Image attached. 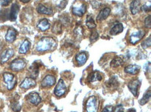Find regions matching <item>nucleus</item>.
<instances>
[{
  "mask_svg": "<svg viewBox=\"0 0 151 112\" xmlns=\"http://www.w3.org/2000/svg\"><path fill=\"white\" fill-rule=\"evenodd\" d=\"M55 40L50 37H44L38 42L36 46V50L38 52L50 51L56 46Z\"/></svg>",
  "mask_w": 151,
  "mask_h": 112,
  "instance_id": "f257e3e1",
  "label": "nucleus"
},
{
  "mask_svg": "<svg viewBox=\"0 0 151 112\" xmlns=\"http://www.w3.org/2000/svg\"><path fill=\"white\" fill-rule=\"evenodd\" d=\"M99 109V100L96 96H93L88 98L86 104V112H98Z\"/></svg>",
  "mask_w": 151,
  "mask_h": 112,
  "instance_id": "f03ea898",
  "label": "nucleus"
},
{
  "mask_svg": "<svg viewBox=\"0 0 151 112\" xmlns=\"http://www.w3.org/2000/svg\"><path fill=\"white\" fill-rule=\"evenodd\" d=\"M3 78L4 81L6 88L9 91H11L16 85L17 79L13 73L5 72L3 73Z\"/></svg>",
  "mask_w": 151,
  "mask_h": 112,
  "instance_id": "7ed1b4c3",
  "label": "nucleus"
},
{
  "mask_svg": "<svg viewBox=\"0 0 151 112\" xmlns=\"http://www.w3.org/2000/svg\"><path fill=\"white\" fill-rule=\"evenodd\" d=\"M26 67V62L23 59H16L10 65V69L13 71H20Z\"/></svg>",
  "mask_w": 151,
  "mask_h": 112,
  "instance_id": "20e7f679",
  "label": "nucleus"
},
{
  "mask_svg": "<svg viewBox=\"0 0 151 112\" xmlns=\"http://www.w3.org/2000/svg\"><path fill=\"white\" fill-rule=\"evenodd\" d=\"M66 86H65V84L62 79H60L59 82L56 86L55 89V95L57 97H61L63 96L66 92Z\"/></svg>",
  "mask_w": 151,
  "mask_h": 112,
  "instance_id": "39448f33",
  "label": "nucleus"
},
{
  "mask_svg": "<svg viewBox=\"0 0 151 112\" xmlns=\"http://www.w3.org/2000/svg\"><path fill=\"white\" fill-rule=\"evenodd\" d=\"M145 35V31L144 30H139L137 33L132 34L129 36V41L130 42V44L132 45H135V44L138 43L141 39H143Z\"/></svg>",
  "mask_w": 151,
  "mask_h": 112,
  "instance_id": "423d86ee",
  "label": "nucleus"
},
{
  "mask_svg": "<svg viewBox=\"0 0 151 112\" xmlns=\"http://www.w3.org/2000/svg\"><path fill=\"white\" fill-rule=\"evenodd\" d=\"M86 11V5L85 4H81L80 5L74 6L72 9L73 14L77 17H82Z\"/></svg>",
  "mask_w": 151,
  "mask_h": 112,
  "instance_id": "0eeeda50",
  "label": "nucleus"
},
{
  "mask_svg": "<svg viewBox=\"0 0 151 112\" xmlns=\"http://www.w3.org/2000/svg\"><path fill=\"white\" fill-rule=\"evenodd\" d=\"M141 85V82L139 80H133L130 81L128 84V88L134 97L138 96V89Z\"/></svg>",
  "mask_w": 151,
  "mask_h": 112,
  "instance_id": "6e6552de",
  "label": "nucleus"
},
{
  "mask_svg": "<svg viewBox=\"0 0 151 112\" xmlns=\"http://www.w3.org/2000/svg\"><path fill=\"white\" fill-rule=\"evenodd\" d=\"M56 83L55 77L52 75H47L42 79L41 82V86L42 87H51Z\"/></svg>",
  "mask_w": 151,
  "mask_h": 112,
  "instance_id": "1a4fd4ad",
  "label": "nucleus"
},
{
  "mask_svg": "<svg viewBox=\"0 0 151 112\" xmlns=\"http://www.w3.org/2000/svg\"><path fill=\"white\" fill-rule=\"evenodd\" d=\"M27 100L29 103L32 104L35 106H37L41 102V98L38 95V94L36 92L31 93L27 96Z\"/></svg>",
  "mask_w": 151,
  "mask_h": 112,
  "instance_id": "9d476101",
  "label": "nucleus"
},
{
  "mask_svg": "<svg viewBox=\"0 0 151 112\" xmlns=\"http://www.w3.org/2000/svg\"><path fill=\"white\" fill-rule=\"evenodd\" d=\"M36 82L34 79L32 78H26L20 84V87L21 89H28L29 88L34 87V86H36Z\"/></svg>",
  "mask_w": 151,
  "mask_h": 112,
  "instance_id": "9b49d317",
  "label": "nucleus"
},
{
  "mask_svg": "<svg viewBox=\"0 0 151 112\" xmlns=\"http://www.w3.org/2000/svg\"><path fill=\"white\" fill-rule=\"evenodd\" d=\"M14 55V51L13 49H7L1 53V57H0V61L1 64H4L8 62L11 57H12Z\"/></svg>",
  "mask_w": 151,
  "mask_h": 112,
  "instance_id": "f8f14e48",
  "label": "nucleus"
},
{
  "mask_svg": "<svg viewBox=\"0 0 151 112\" xmlns=\"http://www.w3.org/2000/svg\"><path fill=\"white\" fill-rule=\"evenodd\" d=\"M19 11H20V6H19V5L16 3L13 4L11 9L10 13H9V20L11 21H15L16 20Z\"/></svg>",
  "mask_w": 151,
  "mask_h": 112,
  "instance_id": "ddd939ff",
  "label": "nucleus"
},
{
  "mask_svg": "<svg viewBox=\"0 0 151 112\" xmlns=\"http://www.w3.org/2000/svg\"><path fill=\"white\" fill-rule=\"evenodd\" d=\"M17 37V31L14 28H9L6 34L5 39L6 41L9 43H12L16 39Z\"/></svg>",
  "mask_w": 151,
  "mask_h": 112,
  "instance_id": "4468645a",
  "label": "nucleus"
},
{
  "mask_svg": "<svg viewBox=\"0 0 151 112\" xmlns=\"http://www.w3.org/2000/svg\"><path fill=\"white\" fill-rule=\"evenodd\" d=\"M110 13H111V9H110V8H104V9H102V10L100 11L99 14L97 16V20L99 21V22L105 20L106 19L109 17Z\"/></svg>",
  "mask_w": 151,
  "mask_h": 112,
  "instance_id": "2eb2a0df",
  "label": "nucleus"
},
{
  "mask_svg": "<svg viewBox=\"0 0 151 112\" xmlns=\"http://www.w3.org/2000/svg\"><path fill=\"white\" fill-rule=\"evenodd\" d=\"M37 12L40 14L42 15H51L53 13V11L50 7H47L45 6L42 5L40 4H38L37 6Z\"/></svg>",
  "mask_w": 151,
  "mask_h": 112,
  "instance_id": "dca6fc26",
  "label": "nucleus"
},
{
  "mask_svg": "<svg viewBox=\"0 0 151 112\" xmlns=\"http://www.w3.org/2000/svg\"><path fill=\"white\" fill-rule=\"evenodd\" d=\"M141 10V0H133L130 4V11L132 15H136Z\"/></svg>",
  "mask_w": 151,
  "mask_h": 112,
  "instance_id": "f3484780",
  "label": "nucleus"
},
{
  "mask_svg": "<svg viewBox=\"0 0 151 112\" xmlns=\"http://www.w3.org/2000/svg\"><path fill=\"white\" fill-rule=\"evenodd\" d=\"M88 82L91 83L96 82V81H101L102 80V75L100 74L99 71H93V72H91L89 74V76H88Z\"/></svg>",
  "mask_w": 151,
  "mask_h": 112,
  "instance_id": "a211bd4d",
  "label": "nucleus"
},
{
  "mask_svg": "<svg viewBox=\"0 0 151 112\" xmlns=\"http://www.w3.org/2000/svg\"><path fill=\"white\" fill-rule=\"evenodd\" d=\"M139 70H140V67L138 66V65H132L125 67V69H124V71H125V73H127V74L133 75L134 76V75H136L139 73Z\"/></svg>",
  "mask_w": 151,
  "mask_h": 112,
  "instance_id": "6ab92c4d",
  "label": "nucleus"
},
{
  "mask_svg": "<svg viewBox=\"0 0 151 112\" xmlns=\"http://www.w3.org/2000/svg\"><path fill=\"white\" fill-rule=\"evenodd\" d=\"M88 59L86 53L85 52L79 53L76 55V62L78 64V66H83Z\"/></svg>",
  "mask_w": 151,
  "mask_h": 112,
  "instance_id": "aec40b11",
  "label": "nucleus"
},
{
  "mask_svg": "<svg viewBox=\"0 0 151 112\" xmlns=\"http://www.w3.org/2000/svg\"><path fill=\"white\" fill-rule=\"evenodd\" d=\"M38 28L41 31H45V30H48L50 27V24L47 19H42L40 20L37 25Z\"/></svg>",
  "mask_w": 151,
  "mask_h": 112,
  "instance_id": "412c9836",
  "label": "nucleus"
},
{
  "mask_svg": "<svg viewBox=\"0 0 151 112\" xmlns=\"http://www.w3.org/2000/svg\"><path fill=\"white\" fill-rule=\"evenodd\" d=\"M30 46L31 43L29 41H28L27 40H25L19 48V53L20 54H26L29 50Z\"/></svg>",
  "mask_w": 151,
  "mask_h": 112,
  "instance_id": "4be33fe9",
  "label": "nucleus"
},
{
  "mask_svg": "<svg viewBox=\"0 0 151 112\" xmlns=\"http://www.w3.org/2000/svg\"><path fill=\"white\" fill-rule=\"evenodd\" d=\"M106 85L108 89H116L119 86V82H118L117 79L115 77H112L106 82Z\"/></svg>",
  "mask_w": 151,
  "mask_h": 112,
  "instance_id": "5701e85b",
  "label": "nucleus"
},
{
  "mask_svg": "<svg viewBox=\"0 0 151 112\" xmlns=\"http://www.w3.org/2000/svg\"><path fill=\"white\" fill-rule=\"evenodd\" d=\"M123 31V26L122 24H117L112 27L111 29L110 30L109 33L111 35H116L121 33Z\"/></svg>",
  "mask_w": 151,
  "mask_h": 112,
  "instance_id": "b1692460",
  "label": "nucleus"
},
{
  "mask_svg": "<svg viewBox=\"0 0 151 112\" xmlns=\"http://www.w3.org/2000/svg\"><path fill=\"white\" fill-rule=\"evenodd\" d=\"M123 64L124 62L123 60V59L119 57H116L112 60L111 63H110V67H111V68H116V67L123 66Z\"/></svg>",
  "mask_w": 151,
  "mask_h": 112,
  "instance_id": "393cba45",
  "label": "nucleus"
},
{
  "mask_svg": "<svg viewBox=\"0 0 151 112\" xmlns=\"http://www.w3.org/2000/svg\"><path fill=\"white\" fill-rule=\"evenodd\" d=\"M86 25L88 28H90V29H93V28H95L96 27V23H95L91 15H88V16H87L86 20Z\"/></svg>",
  "mask_w": 151,
  "mask_h": 112,
  "instance_id": "a878e982",
  "label": "nucleus"
},
{
  "mask_svg": "<svg viewBox=\"0 0 151 112\" xmlns=\"http://www.w3.org/2000/svg\"><path fill=\"white\" fill-rule=\"evenodd\" d=\"M83 33H84V30L82 26H77L74 30V34L75 37L77 38L78 40H81V39L83 37Z\"/></svg>",
  "mask_w": 151,
  "mask_h": 112,
  "instance_id": "bb28decb",
  "label": "nucleus"
},
{
  "mask_svg": "<svg viewBox=\"0 0 151 112\" xmlns=\"http://www.w3.org/2000/svg\"><path fill=\"white\" fill-rule=\"evenodd\" d=\"M150 97H151V91L150 89H149V90L144 94V96H143V98H141L140 101H139V104L141 105H146L147 102L150 100Z\"/></svg>",
  "mask_w": 151,
  "mask_h": 112,
  "instance_id": "cd10ccee",
  "label": "nucleus"
},
{
  "mask_svg": "<svg viewBox=\"0 0 151 112\" xmlns=\"http://www.w3.org/2000/svg\"><path fill=\"white\" fill-rule=\"evenodd\" d=\"M52 32L55 34H60L62 32V25L60 22H57L54 24L52 27Z\"/></svg>",
  "mask_w": 151,
  "mask_h": 112,
  "instance_id": "c85d7f7f",
  "label": "nucleus"
},
{
  "mask_svg": "<svg viewBox=\"0 0 151 112\" xmlns=\"http://www.w3.org/2000/svg\"><path fill=\"white\" fill-rule=\"evenodd\" d=\"M98 37H99V34H98V33L97 32L96 30H93L91 33V35L89 38L90 42H91V43H93V42H96L98 39Z\"/></svg>",
  "mask_w": 151,
  "mask_h": 112,
  "instance_id": "c756f323",
  "label": "nucleus"
},
{
  "mask_svg": "<svg viewBox=\"0 0 151 112\" xmlns=\"http://www.w3.org/2000/svg\"><path fill=\"white\" fill-rule=\"evenodd\" d=\"M31 76L32 78L34 79L38 76V67L34 66V67H31Z\"/></svg>",
  "mask_w": 151,
  "mask_h": 112,
  "instance_id": "7c9ffc66",
  "label": "nucleus"
},
{
  "mask_svg": "<svg viewBox=\"0 0 151 112\" xmlns=\"http://www.w3.org/2000/svg\"><path fill=\"white\" fill-rule=\"evenodd\" d=\"M11 108L13 111L19 112L21 109V106L18 102H13L11 104Z\"/></svg>",
  "mask_w": 151,
  "mask_h": 112,
  "instance_id": "2f4dec72",
  "label": "nucleus"
},
{
  "mask_svg": "<svg viewBox=\"0 0 151 112\" xmlns=\"http://www.w3.org/2000/svg\"><path fill=\"white\" fill-rule=\"evenodd\" d=\"M150 42L151 41H150V36L148 38H148H147L146 40H144V41L142 42V44H141V46H142V47L144 48V49H147V48L150 47V44H151Z\"/></svg>",
  "mask_w": 151,
  "mask_h": 112,
  "instance_id": "473e14b6",
  "label": "nucleus"
},
{
  "mask_svg": "<svg viewBox=\"0 0 151 112\" xmlns=\"http://www.w3.org/2000/svg\"><path fill=\"white\" fill-rule=\"evenodd\" d=\"M91 4L92 5V6L94 9H99L100 6H101V3H100V1H97V0H92V1H91Z\"/></svg>",
  "mask_w": 151,
  "mask_h": 112,
  "instance_id": "72a5a7b5",
  "label": "nucleus"
},
{
  "mask_svg": "<svg viewBox=\"0 0 151 112\" xmlns=\"http://www.w3.org/2000/svg\"><path fill=\"white\" fill-rule=\"evenodd\" d=\"M144 24H145V26H146V28H150V27H151V17H150V15H149V16L146 17V20H145Z\"/></svg>",
  "mask_w": 151,
  "mask_h": 112,
  "instance_id": "f704fd0d",
  "label": "nucleus"
},
{
  "mask_svg": "<svg viewBox=\"0 0 151 112\" xmlns=\"http://www.w3.org/2000/svg\"><path fill=\"white\" fill-rule=\"evenodd\" d=\"M114 107L113 106H106L102 109V112H114Z\"/></svg>",
  "mask_w": 151,
  "mask_h": 112,
  "instance_id": "c9c22d12",
  "label": "nucleus"
},
{
  "mask_svg": "<svg viewBox=\"0 0 151 112\" xmlns=\"http://www.w3.org/2000/svg\"><path fill=\"white\" fill-rule=\"evenodd\" d=\"M12 0H0V4L2 6H7L11 3Z\"/></svg>",
  "mask_w": 151,
  "mask_h": 112,
  "instance_id": "e433bc0d",
  "label": "nucleus"
},
{
  "mask_svg": "<svg viewBox=\"0 0 151 112\" xmlns=\"http://www.w3.org/2000/svg\"><path fill=\"white\" fill-rule=\"evenodd\" d=\"M141 9L142 11H144L145 13H148L150 11V4H149L148 6L145 4V5L143 6L142 7H141Z\"/></svg>",
  "mask_w": 151,
  "mask_h": 112,
  "instance_id": "4c0bfd02",
  "label": "nucleus"
},
{
  "mask_svg": "<svg viewBox=\"0 0 151 112\" xmlns=\"http://www.w3.org/2000/svg\"><path fill=\"white\" fill-rule=\"evenodd\" d=\"M20 1H21V2H22V3L27 4V3L29 2V1H31V0H20Z\"/></svg>",
  "mask_w": 151,
  "mask_h": 112,
  "instance_id": "58836bf2",
  "label": "nucleus"
},
{
  "mask_svg": "<svg viewBox=\"0 0 151 112\" xmlns=\"http://www.w3.org/2000/svg\"><path fill=\"white\" fill-rule=\"evenodd\" d=\"M127 112H137V111H136V110H135L134 109H129Z\"/></svg>",
  "mask_w": 151,
  "mask_h": 112,
  "instance_id": "ea45409f",
  "label": "nucleus"
},
{
  "mask_svg": "<svg viewBox=\"0 0 151 112\" xmlns=\"http://www.w3.org/2000/svg\"><path fill=\"white\" fill-rule=\"evenodd\" d=\"M116 112H124V111H123V109H121V110L119 109V110H117Z\"/></svg>",
  "mask_w": 151,
  "mask_h": 112,
  "instance_id": "a19ab883",
  "label": "nucleus"
}]
</instances>
